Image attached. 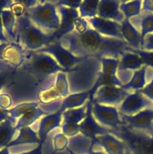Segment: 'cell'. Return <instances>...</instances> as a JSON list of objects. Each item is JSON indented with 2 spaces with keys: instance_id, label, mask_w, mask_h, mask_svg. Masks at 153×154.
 <instances>
[{
  "instance_id": "obj_1",
  "label": "cell",
  "mask_w": 153,
  "mask_h": 154,
  "mask_svg": "<svg viewBox=\"0 0 153 154\" xmlns=\"http://www.w3.org/2000/svg\"><path fill=\"white\" fill-rule=\"evenodd\" d=\"M59 41L64 48L77 57L120 60L124 53L132 52L133 50L124 41L103 36L89 27L82 34L74 30Z\"/></svg>"
},
{
  "instance_id": "obj_2",
  "label": "cell",
  "mask_w": 153,
  "mask_h": 154,
  "mask_svg": "<svg viewBox=\"0 0 153 154\" xmlns=\"http://www.w3.org/2000/svg\"><path fill=\"white\" fill-rule=\"evenodd\" d=\"M55 82L54 75L38 77L16 67L11 81L3 90L11 96L13 105L28 101L40 102V95L54 87Z\"/></svg>"
},
{
  "instance_id": "obj_3",
  "label": "cell",
  "mask_w": 153,
  "mask_h": 154,
  "mask_svg": "<svg viewBox=\"0 0 153 154\" xmlns=\"http://www.w3.org/2000/svg\"><path fill=\"white\" fill-rule=\"evenodd\" d=\"M14 32L15 42L25 51H38L53 42L51 33L42 32L25 14L16 17Z\"/></svg>"
},
{
  "instance_id": "obj_4",
  "label": "cell",
  "mask_w": 153,
  "mask_h": 154,
  "mask_svg": "<svg viewBox=\"0 0 153 154\" xmlns=\"http://www.w3.org/2000/svg\"><path fill=\"white\" fill-rule=\"evenodd\" d=\"M17 68L42 78L54 75L58 72H66L50 55L32 51H24L23 60Z\"/></svg>"
},
{
  "instance_id": "obj_5",
  "label": "cell",
  "mask_w": 153,
  "mask_h": 154,
  "mask_svg": "<svg viewBox=\"0 0 153 154\" xmlns=\"http://www.w3.org/2000/svg\"><path fill=\"white\" fill-rule=\"evenodd\" d=\"M24 14L40 29L54 33L59 28L60 20L53 2H38L35 5L26 9Z\"/></svg>"
},
{
  "instance_id": "obj_6",
  "label": "cell",
  "mask_w": 153,
  "mask_h": 154,
  "mask_svg": "<svg viewBox=\"0 0 153 154\" xmlns=\"http://www.w3.org/2000/svg\"><path fill=\"white\" fill-rule=\"evenodd\" d=\"M121 116L122 125L130 131L153 138V108H146L132 116Z\"/></svg>"
},
{
  "instance_id": "obj_7",
  "label": "cell",
  "mask_w": 153,
  "mask_h": 154,
  "mask_svg": "<svg viewBox=\"0 0 153 154\" xmlns=\"http://www.w3.org/2000/svg\"><path fill=\"white\" fill-rule=\"evenodd\" d=\"M35 51L49 54L53 56L58 64L62 67L66 71V72L80 63L84 58V57H77L71 54L68 50L62 46L60 41L52 42L50 45Z\"/></svg>"
},
{
  "instance_id": "obj_8",
  "label": "cell",
  "mask_w": 153,
  "mask_h": 154,
  "mask_svg": "<svg viewBox=\"0 0 153 154\" xmlns=\"http://www.w3.org/2000/svg\"><path fill=\"white\" fill-rule=\"evenodd\" d=\"M128 90L116 86H104L94 93L92 104L118 105L130 94Z\"/></svg>"
},
{
  "instance_id": "obj_9",
  "label": "cell",
  "mask_w": 153,
  "mask_h": 154,
  "mask_svg": "<svg viewBox=\"0 0 153 154\" xmlns=\"http://www.w3.org/2000/svg\"><path fill=\"white\" fill-rule=\"evenodd\" d=\"M153 102L146 97L140 90H135L124 99L119 108V114L132 116L146 108H152Z\"/></svg>"
},
{
  "instance_id": "obj_10",
  "label": "cell",
  "mask_w": 153,
  "mask_h": 154,
  "mask_svg": "<svg viewBox=\"0 0 153 154\" xmlns=\"http://www.w3.org/2000/svg\"><path fill=\"white\" fill-rule=\"evenodd\" d=\"M92 102L88 100L86 105V114L83 121L80 123V132L84 136L95 140L99 135L112 133V130L101 126L96 122L92 114Z\"/></svg>"
},
{
  "instance_id": "obj_11",
  "label": "cell",
  "mask_w": 153,
  "mask_h": 154,
  "mask_svg": "<svg viewBox=\"0 0 153 154\" xmlns=\"http://www.w3.org/2000/svg\"><path fill=\"white\" fill-rule=\"evenodd\" d=\"M56 8L61 15V22L59 28L52 34L53 42L59 41L62 37L74 32V21L79 17L76 9L69 8L64 6H57Z\"/></svg>"
},
{
  "instance_id": "obj_12",
  "label": "cell",
  "mask_w": 153,
  "mask_h": 154,
  "mask_svg": "<svg viewBox=\"0 0 153 154\" xmlns=\"http://www.w3.org/2000/svg\"><path fill=\"white\" fill-rule=\"evenodd\" d=\"M92 111L96 120L103 126H110L113 130H117L122 125L119 112H118L115 107L92 104Z\"/></svg>"
},
{
  "instance_id": "obj_13",
  "label": "cell",
  "mask_w": 153,
  "mask_h": 154,
  "mask_svg": "<svg viewBox=\"0 0 153 154\" xmlns=\"http://www.w3.org/2000/svg\"><path fill=\"white\" fill-rule=\"evenodd\" d=\"M88 21L94 30L100 35L123 40L121 33V24L118 23L97 17L90 18Z\"/></svg>"
},
{
  "instance_id": "obj_14",
  "label": "cell",
  "mask_w": 153,
  "mask_h": 154,
  "mask_svg": "<svg viewBox=\"0 0 153 154\" xmlns=\"http://www.w3.org/2000/svg\"><path fill=\"white\" fill-rule=\"evenodd\" d=\"M121 2L116 0H101L99 2L98 14L99 17L105 20H113L117 23L124 20V14L119 11Z\"/></svg>"
},
{
  "instance_id": "obj_15",
  "label": "cell",
  "mask_w": 153,
  "mask_h": 154,
  "mask_svg": "<svg viewBox=\"0 0 153 154\" xmlns=\"http://www.w3.org/2000/svg\"><path fill=\"white\" fill-rule=\"evenodd\" d=\"M62 113V111H58L52 114H47L41 119L39 125L38 132V135L41 142L46 141L48 134L50 131L60 126Z\"/></svg>"
},
{
  "instance_id": "obj_16",
  "label": "cell",
  "mask_w": 153,
  "mask_h": 154,
  "mask_svg": "<svg viewBox=\"0 0 153 154\" xmlns=\"http://www.w3.org/2000/svg\"><path fill=\"white\" fill-rule=\"evenodd\" d=\"M95 141L107 154H125L124 143L111 134L97 136Z\"/></svg>"
},
{
  "instance_id": "obj_17",
  "label": "cell",
  "mask_w": 153,
  "mask_h": 154,
  "mask_svg": "<svg viewBox=\"0 0 153 154\" xmlns=\"http://www.w3.org/2000/svg\"><path fill=\"white\" fill-rule=\"evenodd\" d=\"M95 144H97L95 140L82 135H76L68 140L67 149L74 154H88Z\"/></svg>"
},
{
  "instance_id": "obj_18",
  "label": "cell",
  "mask_w": 153,
  "mask_h": 154,
  "mask_svg": "<svg viewBox=\"0 0 153 154\" xmlns=\"http://www.w3.org/2000/svg\"><path fill=\"white\" fill-rule=\"evenodd\" d=\"M121 33L122 38L133 49L140 50L141 35L140 32L132 25L130 20L124 19L121 23Z\"/></svg>"
},
{
  "instance_id": "obj_19",
  "label": "cell",
  "mask_w": 153,
  "mask_h": 154,
  "mask_svg": "<svg viewBox=\"0 0 153 154\" xmlns=\"http://www.w3.org/2000/svg\"><path fill=\"white\" fill-rule=\"evenodd\" d=\"M41 141H40L38 134L33 130L32 129L27 126L23 127L19 130V135L17 138L14 140H12L7 146L8 148L17 147L20 145H26V144H40Z\"/></svg>"
},
{
  "instance_id": "obj_20",
  "label": "cell",
  "mask_w": 153,
  "mask_h": 154,
  "mask_svg": "<svg viewBox=\"0 0 153 154\" xmlns=\"http://www.w3.org/2000/svg\"><path fill=\"white\" fill-rule=\"evenodd\" d=\"M144 66L142 58L138 54L126 52L122 56L118 66V72L139 70Z\"/></svg>"
},
{
  "instance_id": "obj_21",
  "label": "cell",
  "mask_w": 153,
  "mask_h": 154,
  "mask_svg": "<svg viewBox=\"0 0 153 154\" xmlns=\"http://www.w3.org/2000/svg\"><path fill=\"white\" fill-rule=\"evenodd\" d=\"M89 98V91L82 92V93H72L68 95L62 101V105L59 111L63 112L66 109H73L76 107L82 106L84 105L87 99Z\"/></svg>"
},
{
  "instance_id": "obj_22",
  "label": "cell",
  "mask_w": 153,
  "mask_h": 154,
  "mask_svg": "<svg viewBox=\"0 0 153 154\" xmlns=\"http://www.w3.org/2000/svg\"><path fill=\"white\" fill-rule=\"evenodd\" d=\"M148 66L144 65L140 69L134 71L133 72V76L128 84H124L122 88L125 90H140L146 84V73Z\"/></svg>"
},
{
  "instance_id": "obj_23",
  "label": "cell",
  "mask_w": 153,
  "mask_h": 154,
  "mask_svg": "<svg viewBox=\"0 0 153 154\" xmlns=\"http://www.w3.org/2000/svg\"><path fill=\"white\" fill-rule=\"evenodd\" d=\"M14 123L15 120L8 118L0 123V150L7 147L9 143L12 141L16 131L14 125Z\"/></svg>"
},
{
  "instance_id": "obj_24",
  "label": "cell",
  "mask_w": 153,
  "mask_h": 154,
  "mask_svg": "<svg viewBox=\"0 0 153 154\" xmlns=\"http://www.w3.org/2000/svg\"><path fill=\"white\" fill-rule=\"evenodd\" d=\"M138 24L140 26L141 48L143 39L147 35L153 32V13L152 12H141L136 17ZM141 50V48H140Z\"/></svg>"
},
{
  "instance_id": "obj_25",
  "label": "cell",
  "mask_w": 153,
  "mask_h": 154,
  "mask_svg": "<svg viewBox=\"0 0 153 154\" xmlns=\"http://www.w3.org/2000/svg\"><path fill=\"white\" fill-rule=\"evenodd\" d=\"M44 114H46V113L38 107L29 110L19 119L17 123L15 125V129L18 131L22 128L30 126Z\"/></svg>"
},
{
  "instance_id": "obj_26",
  "label": "cell",
  "mask_w": 153,
  "mask_h": 154,
  "mask_svg": "<svg viewBox=\"0 0 153 154\" xmlns=\"http://www.w3.org/2000/svg\"><path fill=\"white\" fill-rule=\"evenodd\" d=\"M2 21L3 27L5 29L6 32L10 39V42H15L16 36H15V24H16V17L12 14L9 9H5L1 12Z\"/></svg>"
},
{
  "instance_id": "obj_27",
  "label": "cell",
  "mask_w": 153,
  "mask_h": 154,
  "mask_svg": "<svg viewBox=\"0 0 153 154\" xmlns=\"http://www.w3.org/2000/svg\"><path fill=\"white\" fill-rule=\"evenodd\" d=\"M86 114V105L80 108L65 110L62 113L64 123L80 124L81 120L85 118Z\"/></svg>"
},
{
  "instance_id": "obj_28",
  "label": "cell",
  "mask_w": 153,
  "mask_h": 154,
  "mask_svg": "<svg viewBox=\"0 0 153 154\" xmlns=\"http://www.w3.org/2000/svg\"><path fill=\"white\" fill-rule=\"evenodd\" d=\"M142 2L135 0L131 2H121L119 8L125 16V19L129 20L132 17H136L141 13Z\"/></svg>"
},
{
  "instance_id": "obj_29",
  "label": "cell",
  "mask_w": 153,
  "mask_h": 154,
  "mask_svg": "<svg viewBox=\"0 0 153 154\" xmlns=\"http://www.w3.org/2000/svg\"><path fill=\"white\" fill-rule=\"evenodd\" d=\"M39 105V102H23V103L18 104L15 105L14 108L8 110L9 118L13 120H16V119L21 117L24 114L32 108H38Z\"/></svg>"
},
{
  "instance_id": "obj_30",
  "label": "cell",
  "mask_w": 153,
  "mask_h": 154,
  "mask_svg": "<svg viewBox=\"0 0 153 154\" xmlns=\"http://www.w3.org/2000/svg\"><path fill=\"white\" fill-rule=\"evenodd\" d=\"M54 90L59 98H65L69 95V84L67 75L64 72H58L56 76Z\"/></svg>"
},
{
  "instance_id": "obj_31",
  "label": "cell",
  "mask_w": 153,
  "mask_h": 154,
  "mask_svg": "<svg viewBox=\"0 0 153 154\" xmlns=\"http://www.w3.org/2000/svg\"><path fill=\"white\" fill-rule=\"evenodd\" d=\"M99 2L98 0L82 1L79 7L81 17H94L98 14Z\"/></svg>"
},
{
  "instance_id": "obj_32",
  "label": "cell",
  "mask_w": 153,
  "mask_h": 154,
  "mask_svg": "<svg viewBox=\"0 0 153 154\" xmlns=\"http://www.w3.org/2000/svg\"><path fill=\"white\" fill-rule=\"evenodd\" d=\"M100 63L102 66V73L110 75H116L119 60L114 58H102L100 59Z\"/></svg>"
},
{
  "instance_id": "obj_33",
  "label": "cell",
  "mask_w": 153,
  "mask_h": 154,
  "mask_svg": "<svg viewBox=\"0 0 153 154\" xmlns=\"http://www.w3.org/2000/svg\"><path fill=\"white\" fill-rule=\"evenodd\" d=\"M16 68V66H12L0 71V91L3 90L11 81Z\"/></svg>"
},
{
  "instance_id": "obj_34",
  "label": "cell",
  "mask_w": 153,
  "mask_h": 154,
  "mask_svg": "<svg viewBox=\"0 0 153 154\" xmlns=\"http://www.w3.org/2000/svg\"><path fill=\"white\" fill-rule=\"evenodd\" d=\"M53 150L54 152H60L65 150L68 144V139L63 134H56L53 137Z\"/></svg>"
},
{
  "instance_id": "obj_35",
  "label": "cell",
  "mask_w": 153,
  "mask_h": 154,
  "mask_svg": "<svg viewBox=\"0 0 153 154\" xmlns=\"http://www.w3.org/2000/svg\"><path fill=\"white\" fill-rule=\"evenodd\" d=\"M132 53L138 54L142 58L145 66L153 69V51H146L143 50H132Z\"/></svg>"
},
{
  "instance_id": "obj_36",
  "label": "cell",
  "mask_w": 153,
  "mask_h": 154,
  "mask_svg": "<svg viewBox=\"0 0 153 154\" xmlns=\"http://www.w3.org/2000/svg\"><path fill=\"white\" fill-rule=\"evenodd\" d=\"M62 134L65 136L74 137L80 133V124L64 123L62 126Z\"/></svg>"
},
{
  "instance_id": "obj_37",
  "label": "cell",
  "mask_w": 153,
  "mask_h": 154,
  "mask_svg": "<svg viewBox=\"0 0 153 154\" xmlns=\"http://www.w3.org/2000/svg\"><path fill=\"white\" fill-rule=\"evenodd\" d=\"M10 11L15 17H20L24 15L26 11V8L25 5L22 4V2L17 1L13 2V3H12L10 7Z\"/></svg>"
},
{
  "instance_id": "obj_38",
  "label": "cell",
  "mask_w": 153,
  "mask_h": 154,
  "mask_svg": "<svg viewBox=\"0 0 153 154\" xmlns=\"http://www.w3.org/2000/svg\"><path fill=\"white\" fill-rule=\"evenodd\" d=\"M82 1L80 0H59L55 1L53 3L56 6H64V7L69 8L76 9L80 7Z\"/></svg>"
},
{
  "instance_id": "obj_39",
  "label": "cell",
  "mask_w": 153,
  "mask_h": 154,
  "mask_svg": "<svg viewBox=\"0 0 153 154\" xmlns=\"http://www.w3.org/2000/svg\"><path fill=\"white\" fill-rule=\"evenodd\" d=\"M13 106V99L11 96L6 93H0V108L8 110V108Z\"/></svg>"
},
{
  "instance_id": "obj_40",
  "label": "cell",
  "mask_w": 153,
  "mask_h": 154,
  "mask_svg": "<svg viewBox=\"0 0 153 154\" xmlns=\"http://www.w3.org/2000/svg\"><path fill=\"white\" fill-rule=\"evenodd\" d=\"M88 23L86 22L85 19L81 17H78L77 19L75 20L74 21V28L75 32L78 34H82L84 32L86 31L88 29Z\"/></svg>"
},
{
  "instance_id": "obj_41",
  "label": "cell",
  "mask_w": 153,
  "mask_h": 154,
  "mask_svg": "<svg viewBox=\"0 0 153 154\" xmlns=\"http://www.w3.org/2000/svg\"><path fill=\"white\" fill-rule=\"evenodd\" d=\"M140 93L142 95L146 96V98H148V99H150L151 101L153 102V72H152V76L151 81L148 83V84L145 86L142 90H140Z\"/></svg>"
},
{
  "instance_id": "obj_42",
  "label": "cell",
  "mask_w": 153,
  "mask_h": 154,
  "mask_svg": "<svg viewBox=\"0 0 153 154\" xmlns=\"http://www.w3.org/2000/svg\"><path fill=\"white\" fill-rule=\"evenodd\" d=\"M141 49L146 51H153V34H148L144 38Z\"/></svg>"
},
{
  "instance_id": "obj_43",
  "label": "cell",
  "mask_w": 153,
  "mask_h": 154,
  "mask_svg": "<svg viewBox=\"0 0 153 154\" xmlns=\"http://www.w3.org/2000/svg\"><path fill=\"white\" fill-rule=\"evenodd\" d=\"M44 142H41L40 144H38L35 148L32 149V150H30V151L22 152V153H20L16 154H44L45 147L44 146Z\"/></svg>"
},
{
  "instance_id": "obj_44",
  "label": "cell",
  "mask_w": 153,
  "mask_h": 154,
  "mask_svg": "<svg viewBox=\"0 0 153 154\" xmlns=\"http://www.w3.org/2000/svg\"><path fill=\"white\" fill-rule=\"evenodd\" d=\"M141 12H152L153 13V0H145L142 2Z\"/></svg>"
},
{
  "instance_id": "obj_45",
  "label": "cell",
  "mask_w": 153,
  "mask_h": 154,
  "mask_svg": "<svg viewBox=\"0 0 153 154\" xmlns=\"http://www.w3.org/2000/svg\"><path fill=\"white\" fill-rule=\"evenodd\" d=\"M0 42L1 43H8L10 42L8 39V38L4 35V31H3V24L2 21L1 13H0Z\"/></svg>"
},
{
  "instance_id": "obj_46",
  "label": "cell",
  "mask_w": 153,
  "mask_h": 154,
  "mask_svg": "<svg viewBox=\"0 0 153 154\" xmlns=\"http://www.w3.org/2000/svg\"><path fill=\"white\" fill-rule=\"evenodd\" d=\"M13 1L10 0H0V13L5 9L10 8Z\"/></svg>"
},
{
  "instance_id": "obj_47",
  "label": "cell",
  "mask_w": 153,
  "mask_h": 154,
  "mask_svg": "<svg viewBox=\"0 0 153 154\" xmlns=\"http://www.w3.org/2000/svg\"><path fill=\"white\" fill-rule=\"evenodd\" d=\"M9 118L8 112V110L2 109V108H0V123H2V122H4V120H8Z\"/></svg>"
},
{
  "instance_id": "obj_48",
  "label": "cell",
  "mask_w": 153,
  "mask_h": 154,
  "mask_svg": "<svg viewBox=\"0 0 153 154\" xmlns=\"http://www.w3.org/2000/svg\"><path fill=\"white\" fill-rule=\"evenodd\" d=\"M9 43L10 42H8V43H0V60H4V53L7 47L8 46Z\"/></svg>"
},
{
  "instance_id": "obj_49",
  "label": "cell",
  "mask_w": 153,
  "mask_h": 154,
  "mask_svg": "<svg viewBox=\"0 0 153 154\" xmlns=\"http://www.w3.org/2000/svg\"><path fill=\"white\" fill-rule=\"evenodd\" d=\"M13 65H11L10 63H9L8 62L4 61V60H0V71L3 70L4 69H7V68L12 66Z\"/></svg>"
},
{
  "instance_id": "obj_50",
  "label": "cell",
  "mask_w": 153,
  "mask_h": 154,
  "mask_svg": "<svg viewBox=\"0 0 153 154\" xmlns=\"http://www.w3.org/2000/svg\"><path fill=\"white\" fill-rule=\"evenodd\" d=\"M0 154H10L9 148H8V147H4V148L0 150Z\"/></svg>"
},
{
  "instance_id": "obj_51",
  "label": "cell",
  "mask_w": 153,
  "mask_h": 154,
  "mask_svg": "<svg viewBox=\"0 0 153 154\" xmlns=\"http://www.w3.org/2000/svg\"><path fill=\"white\" fill-rule=\"evenodd\" d=\"M52 154H70V152L67 150V148L65 150H62V151H60V152H53Z\"/></svg>"
},
{
  "instance_id": "obj_52",
  "label": "cell",
  "mask_w": 153,
  "mask_h": 154,
  "mask_svg": "<svg viewBox=\"0 0 153 154\" xmlns=\"http://www.w3.org/2000/svg\"><path fill=\"white\" fill-rule=\"evenodd\" d=\"M88 154H106L102 151H93V150H91Z\"/></svg>"
},
{
  "instance_id": "obj_53",
  "label": "cell",
  "mask_w": 153,
  "mask_h": 154,
  "mask_svg": "<svg viewBox=\"0 0 153 154\" xmlns=\"http://www.w3.org/2000/svg\"><path fill=\"white\" fill-rule=\"evenodd\" d=\"M67 150H68V149H67ZM68 151H69V150H68ZM69 152H70V151H69ZM70 154H74V153H72L71 152H70Z\"/></svg>"
},
{
  "instance_id": "obj_54",
  "label": "cell",
  "mask_w": 153,
  "mask_h": 154,
  "mask_svg": "<svg viewBox=\"0 0 153 154\" xmlns=\"http://www.w3.org/2000/svg\"><path fill=\"white\" fill-rule=\"evenodd\" d=\"M152 108H153V105H152Z\"/></svg>"
}]
</instances>
